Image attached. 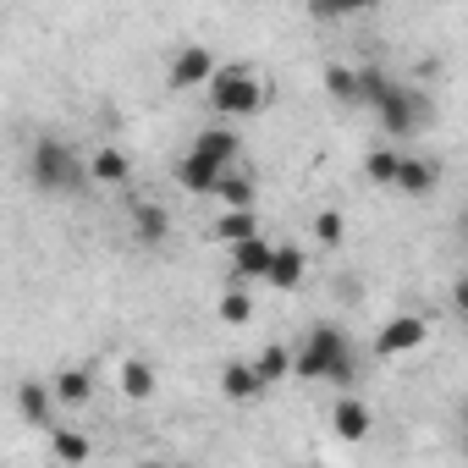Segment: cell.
I'll list each match as a JSON object with an SVG mask.
<instances>
[{
    "label": "cell",
    "mask_w": 468,
    "mask_h": 468,
    "mask_svg": "<svg viewBox=\"0 0 468 468\" xmlns=\"http://www.w3.org/2000/svg\"><path fill=\"white\" fill-rule=\"evenodd\" d=\"M292 375H303V380H336V386H347L353 375H358V364H353V342L336 331V325H309L303 331V342L292 347Z\"/></svg>",
    "instance_id": "1"
},
{
    "label": "cell",
    "mask_w": 468,
    "mask_h": 468,
    "mask_svg": "<svg viewBox=\"0 0 468 468\" xmlns=\"http://www.w3.org/2000/svg\"><path fill=\"white\" fill-rule=\"evenodd\" d=\"M265 100H271V89H265L249 67H220V78L209 83V105H215V116H226V122L260 116Z\"/></svg>",
    "instance_id": "2"
},
{
    "label": "cell",
    "mask_w": 468,
    "mask_h": 468,
    "mask_svg": "<svg viewBox=\"0 0 468 468\" xmlns=\"http://www.w3.org/2000/svg\"><path fill=\"white\" fill-rule=\"evenodd\" d=\"M28 176H34L39 193H72V187L89 176V165H83L61 138H39V144H34V160H28Z\"/></svg>",
    "instance_id": "3"
},
{
    "label": "cell",
    "mask_w": 468,
    "mask_h": 468,
    "mask_svg": "<svg viewBox=\"0 0 468 468\" xmlns=\"http://www.w3.org/2000/svg\"><path fill=\"white\" fill-rule=\"evenodd\" d=\"M375 116H380V127H386L391 138H413V133H419V122L430 116V105L419 100V89H408V83H397V78H391V89L380 94Z\"/></svg>",
    "instance_id": "4"
},
{
    "label": "cell",
    "mask_w": 468,
    "mask_h": 468,
    "mask_svg": "<svg viewBox=\"0 0 468 468\" xmlns=\"http://www.w3.org/2000/svg\"><path fill=\"white\" fill-rule=\"evenodd\" d=\"M424 342H430V320H424V314H397V320L380 325L375 358H402V353H419Z\"/></svg>",
    "instance_id": "5"
},
{
    "label": "cell",
    "mask_w": 468,
    "mask_h": 468,
    "mask_svg": "<svg viewBox=\"0 0 468 468\" xmlns=\"http://www.w3.org/2000/svg\"><path fill=\"white\" fill-rule=\"evenodd\" d=\"M165 78H171V89H209V83L220 78V67H215V56H209L204 45H182Z\"/></svg>",
    "instance_id": "6"
},
{
    "label": "cell",
    "mask_w": 468,
    "mask_h": 468,
    "mask_svg": "<svg viewBox=\"0 0 468 468\" xmlns=\"http://www.w3.org/2000/svg\"><path fill=\"white\" fill-rule=\"evenodd\" d=\"M271 271H276V243L254 238V243L231 249V276H238V282H271Z\"/></svg>",
    "instance_id": "7"
},
{
    "label": "cell",
    "mask_w": 468,
    "mask_h": 468,
    "mask_svg": "<svg viewBox=\"0 0 468 468\" xmlns=\"http://www.w3.org/2000/svg\"><path fill=\"white\" fill-rule=\"evenodd\" d=\"M331 430H336L342 441H369V430H375L369 402H364V397H336V408H331Z\"/></svg>",
    "instance_id": "8"
},
{
    "label": "cell",
    "mask_w": 468,
    "mask_h": 468,
    "mask_svg": "<svg viewBox=\"0 0 468 468\" xmlns=\"http://www.w3.org/2000/svg\"><path fill=\"white\" fill-rule=\"evenodd\" d=\"M265 391H271V386L254 375V364H226V369H220V397H226V402L249 408V402H260Z\"/></svg>",
    "instance_id": "9"
},
{
    "label": "cell",
    "mask_w": 468,
    "mask_h": 468,
    "mask_svg": "<svg viewBox=\"0 0 468 468\" xmlns=\"http://www.w3.org/2000/svg\"><path fill=\"white\" fill-rule=\"evenodd\" d=\"M220 176H226V171H220L215 160H204V154H193V149H187V154L176 160V182H182V193H209V198H215V187H220Z\"/></svg>",
    "instance_id": "10"
},
{
    "label": "cell",
    "mask_w": 468,
    "mask_h": 468,
    "mask_svg": "<svg viewBox=\"0 0 468 468\" xmlns=\"http://www.w3.org/2000/svg\"><path fill=\"white\" fill-rule=\"evenodd\" d=\"M17 413L28 424H39V430H56V391L39 386V380H23L17 386Z\"/></svg>",
    "instance_id": "11"
},
{
    "label": "cell",
    "mask_w": 468,
    "mask_h": 468,
    "mask_svg": "<svg viewBox=\"0 0 468 468\" xmlns=\"http://www.w3.org/2000/svg\"><path fill=\"white\" fill-rule=\"evenodd\" d=\"M254 238H265V231H260V209H220V220H215V243L238 249V243H254Z\"/></svg>",
    "instance_id": "12"
},
{
    "label": "cell",
    "mask_w": 468,
    "mask_h": 468,
    "mask_svg": "<svg viewBox=\"0 0 468 468\" xmlns=\"http://www.w3.org/2000/svg\"><path fill=\"white\" fill-rule=\"evenodd\" d=\"M127 176H133V160H127L122 149H111V144H105V149H94V154H89V182H100V187H122Z\"/></svg>",
    "instance_id": "13"
},
{
    "label": "cell",
    "mask_w": 468,
    "mask_h": 468,
    "mask_svg": "<svg viewBox=\"0 0 468 468\" xmlns=\"http://www.w3.org/2000/svg\"><path fill=\"white\" fill-rule=\"evenodd\" d=\"M133 231H138V243H165V231H171V215H165V204H154V198H138V204H133Z\"/></svg>",
    "instance_id": "14"
},
{
    "label": "cell",
    "mask_w": 468,
    "mask_h": 468,
    "mask_svg": "<svg viewBox=\"0 0 468 468\" xmlns=\"http://www.w3.org/2000/svg\"><path fill=\"white\" fill-rule=\"evenodd\" d=\"M193 154H204V160H215L220 171H231V160H238V133L209 127V133H198V138H193Z\"/></svg>",
    "instance_id": "15"
},
{
    "label": "cell",
    "mask_w": 468,
    "mask_h": 468,
    "mask_svg": "<svg viewBox=\"0 0 468 468\" xmlns=\"http://www.w3.org/2000/svg\"><path fill=\"white\" fill-rule=\"evenodd\" d=\"M50 391H56L61 408H83V402L94 397V375H89V369H61V375L50 380Z\"/></svg>",
    "instance_id": "16"
},
{
    "label": "cell",
    "mask_w": 468,
    "mask_h": 468,
    "mask_svg": "<svg viewBox=\"0 0 468 468\" xmlns=\"http://www.w3.org/2000/svg\"><path fill=\"white\" fill-rule=\"evenodd\" d=\"M303 271H309V260H303V249H292V243H276V271H271V287H282V292H292V287L303 282Z\"/></svg>",
    "instance_id": "17"
},
{
    "label": "cell",
    "mask_w": 468,
    "mask_h": 468,
    "mask_svg": "<svg viewBox=\"0 0 468 468\" xmlns=\"http://www.w3.org/2000/svg\"><path fill=\"white\" fill-rule=\"evenodd\" d=\"M435 187V165L430 160H419V154H402V165H397V193H430Z\"/></svg>",
    "instance_id": "18"
},
{
    "label": "cell",
    "mask_w": 468,
    "mask_h": 468,
    "mask_svg": "<svg viewBox=\"0 0 468 468\" xmlns=\"http://www.w3.org/2000/svg\"><path fill=\"white\" fill-rule=\"evenodd\" d=\"M391 89V78L380 72V67H353V105H380V94Z\"/></svg>",
    "instance_id": "19"
},
{
    "label": "cell",
    "mask_w": 468,
    "mask_h": 468,
    "mask_svg": "<svg viewBox=\"0 0 468 468\" xmlns=\"http://www.w3.org/2000/svg\"><path fill=\"white\" fill-rule=\"evenodd\" d=\"M292 364H298V358H292V347L271 342V347H265V353L254 358V375H260L265 386H276V380H287V375H292Z\"/></svg>",
    "instance_id": "20"
},
{
    "label": "cell",
    "mask_w": 468,
    "mask_h": 468,
    "mask_svg": "<svg viewBox=\"0 0 468 468\" xmlns=\"http://www.w3.org/2000/svg\"><path fill=\"white\" fill-rule=\"evenodd\" d=\"M116 380H122V397H133V402H149V397H154V369H149L144 358H127Z\"/></svg>",
    "instance_id": "21"
},
{
    "label": "cell",
    "mask_w": 468,
    "mask_h": 468,
    "mask_svg": "<svg viewBox=\"0 0 468 468\" xmlns=\"http://www.w3.org/2000/svg\"><path fill=\"white\" fill-rule=\"evenodd\" d=\"M50 452H56L67 468H78V463H89V435L72 430V424H61V430H50Z\"/></svg>",
    "instance_id": "22"
},
{
    "label": "cell",
    "mask_w": 468,
    "mask_h": 468,
    "mask_svg": "<svg viewBox=\"0 0 468 468\" xmlns=\"http://www.w3.org/2000/svg\"><path fill=\"white\" fill-rule=\"evenodd\" d=\"M215 198H220V209H254V182L238 176V171H226L220 187H215Z\"/></svg>",
    "instance_id": "23"
},
{
    "label": "cell",
    "mask_w": 468,
    "mask_h": 468,
    "mask_svg": "<svg viewBox=\"0 0 468 468\" xmlns=\"http://www.w3.org/2000/svg\"><path fill=\"white\" fill-rule=\"evenodd\" d=\"M397 165H402V149H375V154L364 160V176H369L375 187H397Z\"/></svg>",
    "instance_id": "24"
},
{
    "label": "cell",
    "mask_w": 468,
    "mask_h": 468,
    "mask_svg": "<svg viewBox=\"0 0 468 468\" xmlns=\"http://www.w3.org/2000/svg\"><path fill=\"white\" fill-rule=\"evenodd\" d=\"M220 320H226V325H249V320H254V298L238 292V287L220 292Z\"/></svg>",
    "instance_id": "25"
},
{
    "label": "cell",
    "mask_w": 468,
    "mask_h": 468,
    "mask_svg": "<svg viewBox=\"0 0 468 468\" xmlns=\"http://www.w3.org/2000/svg\"><path fill=\"white\" fill-rule=\"evenodd\" d=\"M314 238H320L325 249H336V243L347 238V226H342V215H336V209H320V215H314Z\"/></svg>",
    "instance_id": "26"
},
{
    "label": "cell",
    "mask_w": 468,
    "mask_h": 468,
    "mask_svg": "<svg viewBox=\"0 0 468 468\" xmlns=\"http://www.w3.org/2000/svg\"><path fill=\"white\" fill-rule=\"evenodd\" d=\"M325 89L336 105H353V67H325Z\"/></svg>",
    "instance_id": "27"
},
{
    "label": "cell",
    "mask_w": 468,
    "mask_h": 468,
    "mask_svg": "<svg viewBox=\"0 0 468 468\" xmlns=\"http://www.w3.org/2000/svg\"><path fill=\"white\" fill-rule=\"evenodd\" d=\"M452 309H457V320H468V276L452 282Z\"/></svg>",
    "instance_id": "28"
},
{
    "label": "cell",
    "mask_w": 468,
    "mask_h": 468,
    "mask_svg": "<svg viewBox=\"0 0 468 468\" xmlns=\"http://www.w3.org/2000/svg\"><path fill=\"white\" fill-rule=\"evenodd\" d=\"M463 435H468V402H463Z\"/></svg>",
    "instance_id": "29"
},
{
    "label": "cell",
    "mask_w": 468,
    "mask_h": 468,
    "mask_svg": "<svg viewBox=\"0 0 468 468\" xmlns=\"http://www.w3.org/2000/svg\"><path fill=\"white\" fill-rule=\"evenodd\" d=\"M463 231H468V215H463Z\"/></svg>",
    "instance_id": "30"
}]
</instances>
